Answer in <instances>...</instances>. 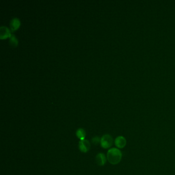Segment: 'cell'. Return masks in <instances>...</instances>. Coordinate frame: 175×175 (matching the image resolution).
Instances as JSON below:
<instances>
[{
  "label": "cell",
  "mask_w": 175,
  "mask_h": 175,
  "mask_svg": "<svg viewBox=\"0 0 175 175\" xmlns=\"http://www.w3.org/2000/svg\"><path fill=\"white\" fill-rule=\"evenodd\" d=\"M86 132L84 129L83 128H79L76 131V136L78 138L81 140H83L85 139V138Z\"/></svg>",
  "instance_id": "cell-9"
},
{
  "label": "cell",
  "mask_w": 175,
  "mask_h": 175,
  "mask_svg": "<svg viewBox=\"0 0 175 175\" xmlns=\"http://www.w3.org/2000/svg\"><path fill=\"white\" fill-rule=\"evenodd\" d=\"M92 142L94 144L97 145L100 143L101 142V139L98 136H95L93 137L92 139Z\"/></svg>",
  "instance_id": "cell-10"
},
{
  "label": "cell",
  "mask_w": 175,
  "mask_h": 175,
  "mask_svg": "<svg viewBox=\"0 0 175 175\" xmlns=\"http://www.w3.org/2000/svg\"><path fill=\"white\" fill-rule=\"evenodd\" d=\"M115 145L119 149H123L126 144V140L123 136H119L115 139Z\"/></svg>",
  "instance_id": "cell-6"
},
{
  "label": "cell",
  "mask_w": 175,
  "mask_h": 175,
  "mask_svg": "<svg viewBox=\"0 0 175 175\" xmlns=\"http://www.w3.org/2000/svg\"><path fill=\"white\" fill-rule=\"evenodd\" d=\"M9 45L12 48H15L18 46L19 43L18 39L14 35L12 34L10 37L9 38Z\"/></svg>",
  "instance_id": "cell-8"
},
{
  "label": "cell",
  "mask_w": 175,
  "mask_h": 175,
  "mask_svg": "<svg viewBox=\"0 0 175 175\" xmlns=\"http://www.w3.org/2000/svg\"><path fill=\"white\" fill-rule=\"evenodd\" d=\"M100 144L103 149H108L113 144V139L112 136L108 134L104 135L101 138Z\"/></svg>",
  "instance_id": "cell-2"
},
{
  "label": "cell",
  "mask_w": 175,
  "mask_h": 175,
  "mask_svg": "<svg viewBox=\"0 0 175 175\" xmlns=\"http://www.w3.org/2000/svg\"><path fill=\"white\" fill-rule=\"evenodd\" d=\"M79 148L81 152L84 153H87L88 151H89L90 148V144L89 141L85 139L83 140H81L79 142Z\"/></svg>",
  "instance_id": "cell-3"
},
{
  "label": "cell",
  "mask_w": 175,
  "mask_h": 175,
  "mask_svg": "<svg viewBox=\"0 0 175 175\" xmlns=\"http://www.w3.org/2000/svg\"><path fill=\"white\" fill-rule=\"evenodd\" d=\"M96 162L99 166H103L106 162V158L103 153H99L96 157Z\"/></svg>",
  "instance_id": "cell-7"
},
{
  "label": "cell",
  "mask_w": 175,
  "mask_h": 175,
  "mask_svg": "<svg viewBox=\"0 0 175 175\" xmlns=\"http://www.w3.org/2000/svg\"><path fill=\"white\" fill-rule=\"evenodd\" d=\"M11 31L8 27L2 26L0 28V38L1 39H6L11 36Z\"/></svg>",
  "instance_id": "cell-4"
},
{
  "label": "cell",
  "mask_w": 175,
  "mask_h": 175,
  "mask_svg": "<svg viewBox=\"0 0 175 175\" xmlns=\"http://www.w3.org/2000/svg\"><path fill=\"white\" fill-rule=\"evenodd\" d=\"M122 153L118 149L112 148L107 151V160L110 163L112 164H118L122 159Z\"/></svg>",
  "instance_id": "cell-1"
},
{
  "label": "cell",
  "mask_w": 175,
  "mask_h": 175,
  "mask_svg": "<svg viewBox=\"0 0 175 175\" xmlns=\"http://www.w3.org/2000/svg\"><path fill=\"white\" fill-rule=\"evenodd\" d=\"M20 26H21V22L18 18H13L11 20L10 23V31L11 32H14L18 30Z\"/></svg>",
  "instance_id": "cell-5"
}]
</instances>
